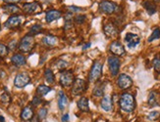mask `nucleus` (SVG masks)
Here are the masks:
<instances>
[{"mask_svg":"<svg viewBox=\"0 0 160 122\" xmlns=\"http://www.w3.org/2000/svg\"><path fill=\"white\" fill-rule=\"evenodd\" d=\"M135 107L136 102L134 96L129 94V93H124L120 98V108L126 112H132L135 109Z\"/></svg>","mask_w":160,"mask_h":122,"instance_id":"f257e3e1","label":"nucleus"},{"mask_svg":"<svg viewBox=\"0 0 160 122\" xmlns=\"http://www.w3.org/2000/svg\"><path fill=\"white\" fill-rule=\"evenodd\" d=\"M35 47V38L32 35H26L22 38L19 44V49L23 53H28Z\"/></svg>","mask_w":160,"mask_h":122,"instance_id":"f03ea898","label":"nucleus"},{"mask_svg":"<svg viewBox=\"0 0 160 122\" xmlns=\"http://www.w3.org/2000/svg\"><path fill=\"white\" fill-rule=\"evenodd\" d=\"M101 73H102V63L97 61L93 63V67L90 69L89 76V81L90 82H95V81H97L101 76Z\"/></svg>","mask_w":160,"mask_h":122,"instance_id":"7ed1b4c3","label":"nucleus"},{"mask_svg":"<svg viewBox=\"0 0 160 122\" xmlns=\"http://www.w3.org/2000/svg\"><path fill=\"white\" fill-rule=\"evenodd\" d=\"M74 81V75H73V72L70 71H61L60 73V83L63 87H70L73 85Z\"/></svg>","mask_w":160,"mask_h":122,"instance_id":"20e7f679","label":"nucleus"},{"mask_svg":"<svg viewBox=\"0 0 160 122\" xmlns=\"http://www.w3.org/2000/svg\"><path fill=\"white\" fill-rule=\"evenodd\" d=\"M30 82H31V77L28 76V74L26 72H22L16 75L14 80V85L17 88H24Z\"/></svg>","mask_w":160,"mask_h":122,"instance_id":"39448f33","label":"nucleus"},{"mask_svg":"<svg viewBox=\"0 0 160 122\" xmlns=\"http://www.w3.org/2000/svg\"><path fill=\"white\" fill-rule=\"evenodd\" d=\"M41 6L38 2H28L23 5V11L28 15H35L41 12Z\"/></svg>","mask_w":160,"mask_h":122,"instance_id":"423d86ee","label":"nucleus"},{"mask_svg":"<svg viewBox=\"0 0 160 122\" xmlns=\"http://www.w3.org/2000/svg\"><path fill=\"white\" fill-rule=\"evenodd\" d=\"M85 90H87V82L84 80L78 78L74 81L72 87V93L74 95H80Z\"/></svg>","mask_w":160,"mask_h":122,"instance_id":"0eeeda50","label":"nucleus"},{"mask_svg":"<svg viewBox=\"0 0 160 122\" xmlns=\"http://www.w3.org/2000/svg\"><path fill=\"white\" fill-rule=\"evenodd\" d=\"M99 10L102 13L105 14H112L117 10V4L111 2V1H107V0H104L99 4Z\"/></svg>","mask_w":160,"mask_h":122,"instance_id":"6e6552de","label":"nucleus"},{"mask_svg":"<svg viewBox=\"0 0 160 122\" xmlns=\"http://www.w3.org/2000/svg\"><path fill=\"white\" fill-rule=\"evenodd\" d=\"M108 65H109L110 72L113 76L118 74L119 68H120V60L116 56H112L108 58Z\"/></svg>","mask_w":160,"mask_h":122,"instance_id":"1a4fd4ad","label":"nucleus"},{"mask_svg":"<svg viewBox=\"0 0 160 122\" xmlns=\"http://www.w3.org/2000/svg\"><path fill=\"white\" fill-rule=\"evenodd\" d=\"M117 83H118L119 88L125 90V89L130 88V87L132 86L133 81H132V79H131V77L129 76V75H127V74H121L119 76V78H118Z\"/></svg>","mask_w":160,"mask_h":122,"instance_id":"9d476101","label":"nucleus"},{"mask_svg":"<svg viewBox=\"0 0 160 122\" xmlns=\"http://www.w3.org/2000/svg\"><path fill=\"white\" fill-rule=\"evenodd\" d=\"M141 41V38L139 35H136L135 33H127L125 36V42L127 43L129 48H135L136 45H138Z\"/></svg>","mask_w":160,"mask_h":122,"instance_id":"9b49d317","label":"nucleus"},{"mask_svg":"<svg viewBox=\"0 0 160 122\" xmlns=\"http://www.w3.org/2000/svg\"><path fill=\"white\" fill-rule=\"evenodd\" d=\"M22 24V18L20 16H11L10 18L5 22V27L14 30V28L19 27Z\"/></svg>","mask_w":160,"mask_h":122,"instance_id":"f8f14e48","label":"nucleus"},{"mask_svg":"<svg viewBox=\"0 0 160 122\" xmlns=\"http://www.w3.org/2000/svg\"><path fill=\"white\" fill-rule=\"evenodd\" d=\"M110 51L115 56H123L125 54L124 46L119 41H113L110 45Z\"/></svg>","mask_w":160,"mask_h":122,"instance_id":"ddd939ff","label":"nucleus"},{"mask_svg":"<svg viewBox=\"0 0 160 122\" xmlns=\"http://www.w3.org/2000/svg\"><path fill=\"white\" fill-rule=\"evenodd\" d=\"M61 18V12L58 10H49L45 15V20L47 22H52Z\"/></svg>","mask_w":160,"mask_h":122,"instance_id":"4468645a","label":"nucleus"},{"mask_svg":"<svg viewBox=\"0 0 160 122\" xmlns=\"http://www.w3.org/2000/svg\"><path fill=\"white\" fill-rule=\"evenodd\" d=\"M11 62L15 67H22L26 65V58L22 54H15L11 58Z\"/></svg>","mask_w":160,"mask_h":122,"instance_id":"2eb2a0df","label":"nucleus"},{"mask_svg":"<svg viewBox=\"0 0 160 122\" xmlns=\"http://www.w3.org/2000/svg\"><path fill=\"white\" fill-rule=\"evenodd\" d=\"M104 33L108 37H114L118 34V28L113 24H108L104 26Z\"/></svg>","mask_w":160,"mask_h":122,"instance_id":"dca6fc26","label":"nucleus"},{"mask_svg":"<svg viewBox=\"0 0 160 122\" xmlns=\"http://www.w3.org/2000/svg\"><path fill=\"white\" fill-rule=\"evenodd\" d=\"M100 106L101 108H103L105 112H111L112 110V100L109 96H104L103 99L101 100V103H100Z\"/></svg>","mask_w":160,"mask_h":122,"instance_id":"f3484780","label":"nucleus"},{"mask_svg":"<svg viewBox=\"0 0 160 122\" xmlns=\"http://www.w3.org/2000/svg\"><path fill=\"white\" fill-rule=\"evenodd\" d=\"M33 117V110L31 107H26L21 112V118L25 121L31 120Z\"/></svg>","mask_w":160,"mask_h":122,"instance_id":"a211bd4d","label":"nucleus"},{"mask_svg":"<svg viewBox=\"0 0 160 122\" xmlns=\"http://www.w3.org/2000/svg\"><path fill=\"white\" fill-rule=\"evenodd\" d=\"M68 104V98L62 91L59 92V98H58V108L60 110H64Z\"/></svg>","mask_w":160,"mask_h":122,"instance_id":"6ab92c4d","label":"nucleus"},{"mask_svg":"<svg viewBox=\"0 0 160 122\" xmlns=\"http://www.w3.org/2000/svg\"><path fill=\"white\" fill-rule=\"evenodd\" d=\"M2 10L6 14H17L20 12V8L15 4H6L2 7Z\"/></svg>","mask_w":160,"mask_h":122,"instance_id":"aec40b11","label":"nucleus"},{"mask_svg":"<svg viewBox=\"0 0 160 122\" xmlns=\"http://www.w3.org/2000/svg\"><path fill=\"white\" fill-rule=\"evenodd\" d=\"M56 42H57V39L53 35H46L42 38V43L45 46H47V47H53L56 44Z\"/></svg>","mask_w":160,"mask_h":122,"instance_id":"412c9836","label":"nucleus"},{"mask_svg":"<svg viewBox=\"0 0 160 122\" xmlns=\"http://www.w3.org/2000/svg\"><path fill=\"white\" fill-rule=\"evenodd\" d=\"M144 7L146 10V12L148 13V15H153L156 12V6L155 3H153L151 1H145L144 2Z\"/></svg>","mask_w":160,"mask_h":122,"instance_id":"4be33fe9","label":"nucleus"},{"mask_svg":"<svg viewBox=\"0 0 160 122\" xmlns=\"http://www.w3.org/2000/svg\"><path fill=\"white\" fill-rule=\"evenodd\" d=\"M78 107L79 108L83 110V112H89V100L87 98H81L80 101L78 102Z\"/></svg>","mask_w":160,"mask_h":122,"instance_id":"5701e85b","label":"nucleus"},{"mask_svg":"<svg viewBox=\"0 0 160 122\" xmlns=\"http://www.w3.org/2000/svg\"><path fill=\"white\" fill-rule=\"evenodd\" d=\"M41 31H42V26L41 25H38V24H36V25H33L31 27L30 31H28V35L35 36V35H37V34H39Z\"/></svg>","mask_w":160,"mask_h":122,"instance_id":"b1692460","label":"nucleus"},{"mask_svg":"<svg viewBox=\"0 0 160 122\" xmlns=\"http://www.w3.org/2000/svg\"><path fill=\"white\" fill-rule=\"evenodd\" d=\"M50 87L46 86V85H39L37 87V95L38 96H45V95H47L48 94V92H50Z\"/></svg>","mask_w":160,"mask_h":122,"instance_id":"393cba45","label":"nucleus"},{"mask_svg":"<svg viewBox=\"0 0 160 122\" xmlns=\"http://www.w3.org/2000/svg\"><path fill=\"white\" fill-rule=\"evenodd\" d=\"M44 77H45V80L47 81L48 83H54V80H55V77H54V73L52 72L50 68H46L44 71Z\"/></svg>","mask_w":160,"mask_h":122,"instance_id":"a878e982","label":"nucleus"},{"mask_svg":"<svg viewBox=\"0 0 160 122\" xmlns=\"http://www.w3.org/2000/svg\"><path fill=\"white\" fill-rule=\"evenodd\" d=\"M104 92V84H97L93 89V95L95 97H101Z\"/></svg>","mask_w":160,"mask_h":122,"instance_id":"bb28decb","label":"nucleus"},{"mask_svg":"<svg viewBox=\"0 0 160 122\" xmlns=\"http://www.w3.org/2000/svg\"><path fill=\"white\" fill-rule=\"evenodd\" d=\"M148 104L150 106H156L157 104V96L155 92H151L148 97Z\"/></svg>","mask_w":160,"mask_h":122,"instance_id":"cd10ccee","label":"nucleus"},{"mask_svg":"<svg viewBox=\"0 0 160 122\" xmlns=\"http://www.w3.org/2000/svg\"><path fill=\"white\" fill-rule=\"evenodd\" d=\"M160 37V30L159 28H155V30H153V32L151 33V35L148 38V41L149 42H152L153 40H156Z\"/></svg>","mask_w":160,"mask_h":122,"instance_id":"c85d7f7f","label":"nucleus"},{"mask_svg":"<svg viewBox=\"0 0 160 122\" xmlns=\"http://www.w3.org/2000/svg\"><path fill=\"white\" fill-rule=\"evenodd\" d=\"M8 47L7 46H5L4 44L0 43V57L1 58H4L8 55Z\"/></svg>","mask_w":160,"mask_h":122,"instance_id":"c756f323","label":"nucleus"},{"mask_svg":"<svg viewBox=\"0 0 160 122\" xmlns=\"http://www.w3.org/2000/svg\"><path fill=\"white\" fill-rule=\"evenodd\" d=\"M0 101H1L3 104H8L11 102V97L7 92H4L3 94L0 96Z\"/></svg>","mask_w":160,"mask_h":122,"instance_id":"7c9ffc66","label":"nucleus"},{"mask_svg":"<svg viewBox=\"0 0 160 122\" xmlns=\"http://www.w3.org/2000/svg\"><path fill=\"white\" fill-rule=\"evenodd\" d=\"M56 67L58 69H60V71H62V69H64L68 67V63L64 60H58L56 63Z\"/></svg>","mask_w":160,"mask_h":122,"instance_id":"2f4dec72","label":"nucleus"},{"mask_svg":"<svg viewBox=\"0 0 160 122\" xmlns=\"http://www.w3.org/2000/svg\"><path fill=\"white\" fill-rule=\"evenodd\" d=\"M152 65H153V67L154 69L157 71V72H160V58H154V60L152 61Z\"/></svg>","mask_w":160,"mask_h":122,"instance_id":"473e14b6","label":"nucleus"},{"mask_svg":"<svg viewBox=\"0 0 160 122\" xmlns=\"http://www.w3.org/2000/svg\"><path fill=\"white\" fill-rule=\"evenodd\" d=\"M46 114H47V109L45 108H42L39 109L38 114H37V116H38L39 120H42V119H44L45 117H46Z\"/></svg>","mask_w":160,"mask_h":122,"instance_id":"72a5a7b5","label":"nucleus"},{"mask_svg":"<svg viewBox=\"0 0 160 122\" xmlns=\"http://www.w3.org/2000/svg\"><path fill=\"white\" fill-rule=\"evenodd\" d=\"M159 116H160V113L158 112H151L149 114L147 115V118L149 120H151V121H154V120L158 119Z\"/></svg>","mask_w":160,"mask_h":122,"instance_id":"f704fd0d","label":"nucleus"},{"mask_svg":"<svg viewBox=\"0 0 160 122\" xmlns=\"http://www.w3.org/2000/svg\"><path fill=\"white\" fill-rule=\"evenodd\" d=\"M85 21V16L84 15H77L75 17V22L78 25L84 24V22Z\"/></svg>","mask_w":160,"mask_h":122,"instance_id":"c9c22d12","label":"nucleus"},{"mask_svg":"<svg viewBox=\"0 0 160 122\" xmlns=\"http://www.w3.org/2000/svg\"><path fill=\"white\" fill-rule=\"evenodd\" d=\"M68 10H69L71 13H78V12H81V11H84L83 8L73 6V5H72V6H69V7H68Z\"/></svg>","mask_w":160,"mask_h":122,"instance_id":"e433bc0d","label":"nucleus"},{"mask_svg":"<svg viewBox=\"0 0 160 122\" xmlns=\"http://www.w3.org/2000/svg\"><path fill=\"white\" fill-rule=\"evenodd\" d=\"M39 104H41V99L39 97H35L32 99V104L35 107H37Z\"/></svg>","mask_w":160,"mask_h":122,"instance_id":"4c0bfd02","label":"nucleus"},{"mask_svg":"<svg viewBox=\"0 0 160 122\" xmlns=\"http://www.w3.org/2000/svg\"><path fill=\"white\" fill-rule=\"evenodd\" d=\"M16 48H17V41H16V40H13V41H11V42L9 43L8 50H10V51H14Z\"/></svg>","mask_w":160,"mask_h":122,"instance_id":"58836bf2","label":"nucleus"},{"mask_svg":"<svg viewBox=\"0 0 160 122\" xmlns=\"http://www.w3.org/2000/svg\"><path fill=\"white\" fill-rule=\"evenodd\" d=\"M5 3H8V4H15V3H18L20 2L21 0H3Z\"/></svg>","mask_w":160,"mask_h":122,"instance_id":"ea45409f","label":"nucleus"},{"mask_svg":"<svg viewBox=\"0 0 160 122\" xmlns=\"http://www.w3.org/2000/svg\"><path fill=\"white\" fill-rule=\"evenodd\" d=\"M68 120H69V114L66 113V114H64V116L62 117V121H63V122H68Z\"/></svg>","mask_w":160,"mask_h":122,"instance_id":"a19ab883","label":"nucleus"},{"mask_svg":"<svg viewBox=\"0 0 160 122\" xmlns=\"http://www.w3.org/2000/svg\"><path fill=\"white\" fill-rule=\"evenodd\" d=\"M31 120H32V122H39V118L37 115H33V117Z\"/></svg>","mask_w":160,"mask_h":122,"instance_id":"79ce46f5","label":"nucleus"},{"mask_svg":"<svg viewBox=\"0 0 160 122\" xmlns=\"http://www.w3.org/2000/svg\"><path fill=\"white\" fill-rule=\"evenodd\" d=\"M90 45H91L90 43H87V44H85V45L84 46V47H83V50H87L88 48H89V47H90Z\"/></svg>","mask_w":160,"mask_h":122,"instance_id":"37998d69","label":"nucleus"},{"mask_svg":"<svg viewBox=\"0 0 160 122\" xmlns=\"http://www.w3.org/2000/svg\"><path fill=\"white\" fill-rule=\"evenodd\" d=\"M0 122H5V118L2 115H0Z\"/></svg>","mask_w":160,"mask_h":122,"instance_id":"c03bdc74","label":"nucleus"},{"mask_svg":"<svg viewBox=\"0 0 160 122\" xmlns=\"http://www.w3.org/2000/svg\"><path fill=\"white\" fill-rule=\"evenodd\" d=\"M2 75H4V72H2V71H0V77H2Z\"/></svg>","mask_w":160,"mask_h":122,"instance_id":"a18cd8bd","label":"nucleus"},{"mask_svg":"<svg viewBox=\"0 0 160 122\" xmlns=\"http://www.w3.org/2000/svg\"><path fill=\"white\" fill-rule=\"evenodd\" d=\"M43 1H44V2H51L52 0H43Z\"/></svg>","mask_w":160,"mask_h":122,"instance_id":"49530a36","label":"nucleus"},{"mask_svg":"<svg viewBox=\"0 0 160 122\" xmlns=\"http://www.w3.org/2000/svg\"><path fill=\"white\" fill-rule=\"evenodd\" d=\"M97 122H106V121H104V120H98Z\"/></svg>","mask_w":160,"mask_h":122,"instance_id":"de8ad7c7","label":"nucleus"},{"mask_svg":"<svg viewBox=\"0 0 160 122\" xmlns=\"http://www.w3.org/2000/svg\"><path fill=\"white\" fill-rule=\"evenodd\" d=\"M153 1H154V2H159L160 0H153Z\"/></svg>","mask_w":160,"mask_h":122,"instance_id":"09e8293b","label":"nucleus"}]
</instances>
